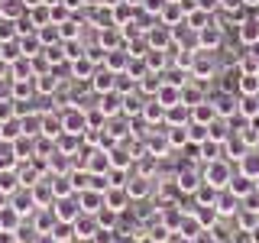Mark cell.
Returning <instances> with one entry per match:
<instances>
[{
	"label": "cell",
	"instance_id": "cell-8",
	"mask_svg": "<svg viewBox=\"0 0 259 243\" xmlns=\"http://www.w3.org/2000/svg\"><path fill=\"white\" fill-rule=\"evenodd\" d=\"M217 214L221 217H237L240 214V208H243V198H237L230 188H221V194H217Z\"/></svg>",
	"mask_w": 259,
	"mask_h": 243
},
{
	"label": "cell",
	"instance_id": "cell-7",
	"mask_svg": "<svg viewBox=\"0 0 259 243\" xmlns=\"http://www.w3.org/2000/svg\"><path fill=\"white\" fill-rule=\"evenodd\" d=\"M146 43H149V49H168L172 46V26H165V23L156 20V26H149L143 32Z\"/></svg>",
	"mask_w": 259,
	"mask_h": 243
},
{
	"label": "cell",
	"instance_id": "cell-42",
	"mask_svg": "<svg viewBox=\"0 0 259 243\" xmlns=\"http://www.w3.org/2000/svg\"><path fill=\"white\" fill-rule=\"evenodd\" d=\"M162 81H165V78H162L159 71H149V75L140 81V91H143V94H149V97H156V94H159V88H162Z\"/></svg>",
	"mask_w": 259,
	"mask_h": 243
},
{
	"label": "cell",
	"instance_id": "cell-40",
	"mask_svg": "<svg viewBox=\"0 0 259 243\" xmlns=\"http://www.w3.org/2000/svg\"><path fill=\"white\" fill-rule=\"evenodd\" d=\"M165 52H168V49H149V52L143 55L146 65H149V71H159V75L165 71Z\"/></svg>",
	"mask_w": 259,
	"mask_h": 243
},
{
	"label": "cell",
	"instance_id": "cell-10",
	"mask_svg": "<svg viewBox=\"0 0 259 243\" xmlns=\"http://www.w3.org/2000/svg\"><path fill=\"white\" fill-rule=\"evenodd\" d=\"M130 201H133V198H130V191H126V188H120V185H110V188L104 191V208L117 211V214L130 208Z\"/></svg>",
	"mask_w": 259,
	"mask_h": 243
},
{
	"label": "cell",
	"instance_id": "cell-52",
	"mask_svg": "<svg viewBox=\"0 0 259 243\" xmlns=\"http://www.w3.org/2000/svg\"><path fill=\"white\" fill-rule=\"evenodd\" d=\"M36 243H59V240H55V237H52V233H42V237H39Z\"/></svg>",
	"mask_w": 259,
	"mask_h": 243
},
{
	"label": "cell",
	"instance_id": "cell-51",
	"mask_svg": "<svg viewBox=\"0 0 259 243\" xmlns=\"http://www.w3.org/2000/svg\"><path fill=\"white\" fill-rule=\"evenodd\" d=\"M62 4H65V7H68V10H71V13H75V10H78V7H81V4H84V0H62Z\"/></svg>",
	"mask_w": 259,
	"mask_h": 243
},
{
	"label": "cell",
	"instance_id": "cell-34",
	"mask_svg": "<svg viewBox=\"0 0 259 243\" xmlns=\"http://www.w3.org/2000/svg\"><path fill=\"white\" fill-rule=\"evenodd\" d=\"M16 39H20V20L0 16V43H16Z\"/></svg>",
	"mask_w": 259,
	"mask_h": 243
},
{
	"label": "cell",
	"instance_id": "cell-28",
	"mask_svg": "<svg viewBox=\"0 0 259 243\" xmlns=\"http://www.w3.org/2000/svg\"><path fill=\"white\" fill-rule=\"evenodd\" d=\"M175 182H178V188H182V191L194 194V191L201 188V182H204V175H198V172H191V169H185V172H178Z\"/></svg>",
	"mask_w": 259,
	"mask_h": 243
},
{
	"label": "cell",
	"instance_id": "cell-44",
	"mask_svg": "<svg viewBox=\"0 0 259 243\" xmlns=\"http://www.w3.org/2000/svg\"><path fill=\"white\" fill-rule=\"evenodd\" d=\"M110 166L113 169H130L133 166V156H130L126 149H120V146H110Z\"/></svg>",
	"mask_w": 259,
	"mask_h": 243
},
{
	"label": "cell",
	"instance_id": "cell-33",
	"mask_svg": "<svg viewBox=\"0 0 259 243\" xmlns=\"http://www.w3.org/2000/svg\"><path fill=\"white\" fill-rule=\"evenodd\" d=\"M165 140L172 149H185L188 146V127H165Z\"/></svg>",
	"mask_w": 259,
	"mask_h": 243
},
{
	"label": "cell",
	"instance_id": "cell-14",
	"mask_svg": "<svg viewBox=\"0 0 259 243\" xmlns=\"http://www.w3.org/2000/svg\"><path fill=\"white\" fill-rule=\"evenodd\" d=\"M16 43H20V52L26 55V59H36V55H42V49H46V43L39 39V29L36 32H23Z\"/></svg>",
	"mask_w": 259,
	"mask_h": 243
},
{
	"label": "cell",
	"instance_id": "cell-23",
	"mask_svg": "<svg viewBox=\"0 0 259 243\" xmlns=\"http://www.w3.org/2000/svg\"><path fill=\"white\" fill-rule=\"evenodd\" d=\"M191 120H194V124L210 127V124L217 120V107H214V101H201L198 107H191Z\"/></svg>",
	"mask_w": 259,
	"mask_h": 243
},
{
	"label": "cell",
	"instance_id": "cell-11",
	"mask_svg": "<svg viewBox=\"0 0 259 243\" xmlns=\"http://www.w3.org/2000/svg\"><path fill=\"white\" fill-rule=\"evenodd\" d=\"M91 91L94 94H107V91H117V75L104 65V68H97L94 71V78H91Z\"/></svg>",
	"mask_w": 259,
	"mask_h": 243
},
{
	"label": "cell",
	"instance_id": "cell-4",
	"mask_svg": "<svg viewBox=\"0 0 259 243\" xmlns=\"http://www.w3.org/2000/svg\"><path fill=\"white\" fill-rule=\"evenodd\" d=\"M10 208L20 217H32V214H36L39 205H36V198H32V188H23V185H20V188L10 194Z\"/></svg>",
	"mask_w": 259,
	"mask_h": 243
},
{
	"label": "cell",
	"instance_id": "cell-25",
	"mask_svg": "<svg viewBox=\"0 0 259 243\" xmlns=\"http://www.w3.org/2000/svg\"><path fill=\"white\" fill-rule=\"evenodd\" d=\"M49 182H52V191H55V201L59 198H71L75 191V182H71V175H49Z\"/></svg>",
	"mask_w": 259,
	"mask_h": 243
},
{
	"label": "cell",
	"instance_id": "cell-1",
	"mask_svg": "<svg viewBox=\"0 0 259 243\" xmlns=\"http://www.w3.org/2000/svg\"><path fill=\"white\" fill-rule=\"evenodd\" d=\"M62 127L65 133H75V136H84L91 124H88V107H78V104H68L62 110Z\"/></svg>",
	"mask_w": 259,
	"mask_h": 243
},
{
	"label": "cell",
	"instance_id": "cell-50",
	"mask_svg": "<svg viewBox=\"0 0 259 243\" xmlns=\"http://www.w3.org/2000/svg\"><path fill=\"white\" fill-rule=\"evenodd\" d=\"M0 243H16V233L13 230H0Z\"/></svg>",
	"mask_w": 259,
	"mask_h": 243
},
{
	"label": "cell",
	"instance_id": "cell-16",
	"mask_svg": "<svg viewBox=\"0 0 259 243\" xmlns=\"http://www.w3.org/2000/svg\"><path fill=\"white\" fill-rule=\"evenodd\" d=\"M55 224H59V217H55L52 208H39L36 214H32V227H36L39 233H52Z\"/></svg>",
	"mask_w": 259,
	"mask_h": 243
},
{
	"label": "cell",
	"instance_id": "cell-53",
	"mask_svg": "<svg viewBox=\"0 0 259 243\" xmlns=\"http://www.w3.org/2000/svg\"><path fill=\"white\" fill-rule=\"evenodd\" d=\"M168 243H194V240H188V237H182V233H178L175 240H168Z\"/></svg>",
	"mask_w": 259,
	"mask_h": 243
},
{
	"label": "cell",
	"instance_id": "cell-31",
	"mask_svg": "<svg viewBox=\"0 0 259 243\" xmlns=\"http://www.w3.org/2000/svg\"><path fill=\"white\" fill-rule=\"evenodd\" d=\"M201 101H207L204 91H201V81L194 85V81H188V85L182 88V104H188V107H198Z\"/></svg>",
	"mask_w": 259,
	"mask_h": 243
},
{
	"label": "cell",
	"instance_id": "cell-55",
	"mask_svg": "<svg viewBox=\"0 0 259 243\" xmlns=\"http://www.w3.org/2000/svg\"><path fill=\"white\" fill-rule=\"evenodd\" d=\"M256 191H259V178H256Z\"/></svg>",
	"mask_w": 259,
	"mask_h": 243
},
{
	"label": "cell",
	"instance_id": "cell-21",
	"mask_svg": "<svg viewBox=\"0 0 259 243\" xmlns=\"http://www.w3.org/2000/svg\"><path fill=\"white\" fill-rule=\"evenodd\" d=\"M156 101H159L165 110H168V107H175V104H182V88H178V85H168V81H162Z\"/></svg>",
	"mask_w": 259,
	"mask_h": 243
},
{
	"label": "cell",
	"instance_id": "cell-18",
	"mask_svg": "<svg viewBox=\"0 0 259 243\" xmlns=\"http://www.w3.org/2000/svg\"><path fill=\"white\" fill-rule=\"evenodd\" d=\"M191 124V107L188 104H175L165 110V127H188Z\"/></svg>",
	"mask_w": 259,
	"mask_h": 243
},
{
	"label": "cell",
	"instance_id": "cell-45",
	"mask_svg": "<svg viewBox=\"0 0 259 243\" xmlns=\"http://www.w3.org/2000/svg\"><path fill=\"white\" fill-rule=\"evenodd\" d=\"M143 107H146V101H143L140 94H136V97L123 94V113H126V117H133V113H136V117H143Z\"/></svg>",
	"mask_w": 259,
	"mask_h": 243
},
{
	"label": "cell",
	"instance_id": "cell-15",
	"mask_svg": "<svg viewBox=\"0 0 259 243\" xmlns=\"http://www.w3.org/2000/svg\"><path fill=\"white\" fill-rule=\"evenodd\" d=\"M78 205H81L84 214H97V211L104 208V191H94V188L78 191Z\"/></svg>",
	"mask_w": 259,
	"mask_h": 243
},
{
	"label": "cell",
	"instance_id": "cell-47",
	"mask_svg": "<svg viewBox=\"0 0 259 243\" xmlns=\"http://www.w3.org/2000/svg\"><path fill=\"white\" fill-rule=\"evenodd\" d=\"M7 120H16V101L13 97H0V124Z\"/></svg>",
	"mask_w": 259,
	"mask_h": 243
},
{
	"label": "cell",
	"instance_id": "cell-6",
	"mask_svg": "<svg viewBox=\"0 0 259 243\" xmlns=\"http://www.w3.org/2000/svg\"><path fill=\"white\" fill-rule=\"evenodd\" d=\"M221 43H224V26H221V23L210 20L204 29H198V49L214 52V49H221Z\"/></svg>",
	"mask_w": 259,
	"mask_h": 243
},
{
	"label": "cell",
	"instance_id": "cell-30",
	"mask_svg": "<svg viewBox=\"0 0 259 243\" xmlns=\"http://www.w3.org/2000/svg\"><path fill=\"white\" fill-rule=\"evenodd\" d=\"M59 36H62V43H75V39L81 36V20L75 13H71L65 23H59Z\"/></svg>",
	"mask_w": 259,
	"mask_h": 243
},
{
	"label": "cell",
	"instance_id": "cell-37",
	"mask_svg": "<svg viewBox=\"0 0 259 243\" xmlns=\"http://www.w3.org/2000/svg\"><path fill=\"white\" fill-rule=\"evenodd\" d=\"M217 194H221V188H214V185L201 182V188L194 191V201H198V205H204V208H210V205H217Z\"/></svg>",
	"mask_w": 259,
	"mask_h": 243
},
{
	"label": "cell",
	"instance_id": "cell-26",
	"mask_svg": "<svg viewBox=\"0 0 259 243\" xmlns=\"http://www.w3.org/2000/svg\"><path fill=\"white\" fill-rule=\"evenodd\" d=\"M130 59H133V55H130L126 49H117V52H107L104 65H107L113 75H123V71H126V65H130Z\"/></svg>",
	"mask_w": 259,
	"mask_h": 243
},
{
	"label": "cell",
	"instance_id": "cell-46",
	"mask_svg": "<svg viewBox=\"0 0 259 243\" xmlns=\"http://www.w3.org/2000/svg\"><path fill=\"white\" fill-rule=\"evenodd\" d=\"M204 140H210V130L204 127V124H194V120H191V124H188V143H204Z\"/></svg>",
	"mask_w": 259,
	"mask_h": 243
},
{
	"label": "cell",
	"instance_id": "cell-20",
	"mask_svg": "<svg viewBox=\"0 0 259 243\" xmlns=\"http://www.w3.org/2000/svg\"><path fill=\"white\" fill-rule=\"evenodd\" d=\"M143 120L149 127H165V107H162V104L156 101V97H149V101H146V107H143Z\"/></svg>",
	"mask_w": 259,
	"mask_h": 243
},
{
	"label": "cell",
	"instance_id": "cell-9",
	"mask_svg": "<svg viewBox=\"0 0 259 243\" xmlns=\"http://www.w3.org/2000/svg\"><path fill=\"white\" fill-rule=\"evenodd\" d=\"M237 39H240V46H246V49H253L259 46V16H246V20L237 26Z\"/></svg>",
	"mask_w": 259,
	"mask_h": 243
},
{
	"label": "cell",
	"instance_id": "cell-24",
	"mask_svg": "<svg viewBox=\"0 0 259 243\" xmlns=\"http://www.w3.org/2000/svg\"><path fill=\"white\" fill-rule=\"evenodd\" d=\"M227 188H230L233 194H237V198H243V201H246L249 194L256 191V178H246V175H233V178H230V185H227Z\"/></svg>",
	"mask_w": 259,
	"mask_h": 243
},
{
	"label": "cell",
	"instance_id": "cell-5",
	"mask_svg": "<svg viewBox=\"0 0 259 243\" xmlns=\"http://www.w3.org/2000/svg\"><path fill=\"white\" fill-rule=\"evenodd\" d=\"M52 211H55V217H59L62 224H75L84 211H81V205H78V194H71V198H59L52 205Z\"/></svg>",
	"mask_w": 259,
	"mask_h": 243
},
{
	"label": "cell",
	"instance_id": "cell-39",
	"mask_svg": "<svg viewBox=\"0 0 259 243\" xmlns=\"http://www.w3.org/2000/svg\"><path fill=\"white\" fill-rule=\"evenodd\" d=\"M240 94L243 97L259 94V71H243L240 75Z\"/></svg>",
	"mask_w": 259,
	"mask_h": 243
},
{
	"label": "cell",
	"instance_id": "cell-49",
	"mask_svg": "<svg viewBox=\"0 0 259 243\" xmlns=\"http://www.w3.org/2000/svg\"><path fill=\"white\" fill-rule=\"evenodd\" d=\"M165 4H168V0H143L140 7H143V10L149 13V16H156V20H159V13L165 10Z\"/></svg>",
	"mask_w": 259,
	"mask_h": 243
},
{
	"label": "cell",
	"instance_id": "cell-2",
	"mask_svg": "<svg viewBox=\"0 0 259 243\" xmlns=\"http://www.w3.org/2000/svg\"><path fill=\"white\" fill-rule=\"evenodd\" d=\"M204 182L207 185H214V188H227L230 185V178H233V169H230V162L227 159H214V162H207L204 166Z\"/></svg>",
	"mask_w": 259,
	"mask_h": 243
},
{
	"label": "cell",
	"instance_id": "cell-32",
	"mask_svg": "<svg viewBox=\"0 0 259 243\" xmlns=\"http://www.w3.org/2000/svg\"><path fill=\"white\" fill-rule=\"evenodd\" d=\"M55 91H59L55 68H52V71H42V75H36V94H55Z\"/></svg>",
	"mask_w": 259,
	"mask_h": 243
},
{
	"label": "cell",
	"instance_id": "cell-27",
	"mask_svg": "<svg viewBox=\"0 0 259 243\" xmlns=\"http://www.w3.org/2000/svg\"><path fill=\"white\" fill-rule=\"evenodd\" d=\"M13 149H16V159H20V162L36 159V136H26V133H23L20 140L13 143Z\"/></svg>",
	"mask_w": 259,
	"mask_h": 243
},
{
	"label": "cell",
	"instance_id": "cell-41",
	"mask_svg": "<svg viewBox=\"0 0 259 243\" xmlns=\"http://www.w3.org/2000/svg\"><path fill=\"white\" fill-rule=\"evenodd\" d=\"M188 23L191 29H204L207 23H210V10H204V7H194V10H188Z\"/></svg>",
	"mask_w": 259,
	"mask_h": 243
},
{
	"label": "cell",
	"instance_id": "cell-38",
	"mask_svg": "<svg viewBox=\"0 0 259 243\" xmlns=\"http://www.w3.org/2000/svg\"><path fill=\"white\" fill-rule=\"evenodd\" d=\"M194 217H198V224L204 227V230H210V227L217 224V217H221V214H217V208H214V205H210V208L198 205V208H194Z\"/></svg>",
	"mask_w": 259,
	"mask_h": 243
},
{
	"label": "cell",
	"instance_id": "cell-29",
	"mask_svg": "<svg viewBox=\"0 0 259 243\" xmlns=\"http://www.w3.org/2000/svg\"><path fill=\"white\" fill-rule=\"evenodd\" d=\"M126 191H130V198H146V194L152 191V178H146V175H133L126 182Z\"/></svg>",
	"mask_w": 259,
	"mask_h": 243
},
{
	"label": "cell",
	"instance_id": "cell-3",
	"mask_svg": "<svg viewBox=\"0 0 259 243\" xmlns=\"http://www.w3.org/2000/svg\"><path fill=\"white\" fill-rule=\"evenodd\" d=\"M217 75V65H214V52H204V49H198V55H194L191 62V78L194 81H207Z\"/></svg>",
	"mask_w": 259,
	"mask_h": 243
},
{
	"label": "cell",
	"instance_id": "cell-43",
	"mask_svg": "<svg viewBox=\"0 0 259 243\" xmlns=\"http://www.w3.org/2000/svg\"><path fill=\"white\" fill-rule=\"evenodd\" d=\"M16 166H20V159H16L13 143H4V140H0V169H16Z\"/></svg>",
	"mask_w": 259,
	"mask_h": 243
},
{
	"label": "cell",
	"instance_id": "cell-48",
	"mask_svg": "<svg viewBox=\"0 0 259 243\" xmlns=\"http://www.w3.org/2000/svg\"><path fill=\"white\" fill-rule=\"evenodd\" d=\"M52 237L59 240V243H68V240H75V224H55V230H52Z\"/></svg>",
	"mask_w": 259,
	"mask_h": 243
},
{
	"label": "cell",
	"instance_id": "cell-35",
	"mask_svg": "<svg viewBox=\"0 0 259 243\" xmlns=\"http://www.w3.org/2000/svg\"><path fill=\"white\" fill-rule=\"evenodd\" d=\"M0 16L20 20V16H26V4H23V0H0Z\"/></svg>",
	"mask_w": 259,
	"mask_h": 243
},
{
	"label": "cell",
	"instance_id": "cell-22",
	"mask_svg": "<svg viewBox=\"0 0 259 243\" xmlns=\"http://www.w3.org/2000/svg\"><path fill=\"white\" fill-rule=\"evenodd\" d=\"M32 198H36L39 208H52V205H55V191H52V182H49V175H46L39 185H32Z\"/></svg>",
	"mask_w": 259,
	"mask_h": 243
},
{
	"label": "cell",
	"instance_id": "cell-54",
	"mask_svg": "<svg viewBox=\"0 0 259 243\" xmlns=\"http://www.w3.org/2000/svg\"><path fill=\"white\" fill-rule=\"evenodd\" d=\"M243 7H259V0H243Z\"/></svg>",
	"mask_w": 259,
	"mask_h": 243
},
{
	"label": "cell",
	"instance_id": "cell-36",
	"mask_svg": "<svg viewBox=\"0 0 259 243\" xmlns=\"http://www.w3.org/2000/svg\"><path fill=\"white\" fill-rule=\"evenodd\" d=\"M20 136H23L20 117H16V120H7V124H0V140H4V143H16Z\"/></svg>",
	"mask_w": 259,
	"mask_h": 243
},
{
	"label": "cell",
	"instance_id": "cell-17",
	"mask_svg": "<svg viewBox=\"0 0 259 243\" xmlns=\"http://www.w3.org/2000/svg\"><path fill=\"white\" fill-rule=\"evenodd\" d=\"M240 175L259 178V146H253V149H246L240 156Z\"/></svg>",
	"mask_w": 259,
	"mask_h": 243
},
{
	"label": "cell",
	"instance_id": "cell-13",
	"mask_svg": "<svg viewBox=\"0 0 259 243\" xmlns=\"http://www.w3.org/2000/svg\"><path fill=\"white\" fill-rule=\"evenodd\" d=\"M185 20H188V10H185L182 4H175V0H168L165 10L159 13V23H165V26H172V29H175V26H182Z\"/></svg>",
	"mask_w": 259,
	"mask_h": 243
},
{
	"label": "cell",
	"instance_id": "cell-19",
	"mask_svg": "<svg viewBox=\"0 0 259 243\" xmlns=\"http://www.w3.org/2000/svg\"><path fill=\"white\" fill-rule=\"evenodd\" d=\"M68 71H71V78H81V81H91L94 78V71H97V65L88 59V55H81V59L75 62H68Z\"/></svg>",
	"mask_w": 259,
	"mask_h": 243
},
{
	"label": "cell",
	"instance_id": "cell-12",
	"mask_svg": "<svg viewBox=\"0 0 259 243\" xmlns=\"http://www.w3.org/2000/svg\"><path fill=\"white\" fill-rule=\"evenodd\" d=\"M101 224H97V214H81L75 221V240H94Z\"/></svg>",
	"mask_w": 259,
	"mask_h": 243
}]
</instances>
